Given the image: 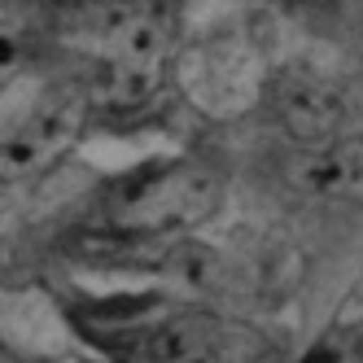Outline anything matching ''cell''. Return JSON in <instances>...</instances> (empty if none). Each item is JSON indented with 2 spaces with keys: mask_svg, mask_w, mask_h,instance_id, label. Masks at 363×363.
Returning <instances> with one entry per match:
<instances>
[{
  "mask_svg": "<svg viewBox=\"0 0 363 363\" xmlns=\"http://www.w3.org/2000/svg\"><path fill=\"white\" fill-rule=\"evenodd\" d=\"M66 35L92 57V96L136 110L158 92L171 57V13L162 0H88L66 18Z\"/></svg>",
  "mask_w": 363,
  "mask_h": 363,
  "instance_id": "cell-1",
  "label": "cell"
},
{
  "mask_svg": "<svg viewBox=\"0 0 363 363\" xmlns=\"http://www.w3.org/2000/svg\"><path fill=\"white\" fill-rule=\"evenodd\" d=\"M96 342L118 363H258L267 354V342L245 320H228L201 306L101 328Z\"/></svg>",
  "mask_w": 363,
  "mask_h": 363,
  "instance_id": "cell-2",
  "label": "cell"
},
{
  "mask_svg": "<svg viewBox=\"0 0 363 363\" xmlns=\"http://www.w3.org/2000/svg\"><path fill=\"white\" fill-rule=\"evenodd\" d=\"M106 211L127 237H167L219 211V179L197 162H153L118 179Z\"/></svg>",
  "mask_w": 363,
  "mask_h": 363,
  "instance_id": "cell-3",
  "label": "cell"
},
{
  "mask_svg": "<svg viewBox=\"0 0 363 363\" xmlns=\"http://www.w3.org/2000/svg\"><path fill=\"white\" fill-rule=\"evenodd\" d=\"M79 114H84L79 101H70V96H53V101H44V106H35L5 140H0V179H22V175L48 167L74 140Z\"/></svg>",
  "mask_w": 363,
  "mask_h": 363,
  "instance_id": "cell-4",
  "label": "cell"
},
{
  "mask_svg": "<svg viewBox=\"0 0 363 363\" xmlns=\"http://www.w3.org/2000/svg\"><path fill=\"white\" fill-rule=\"evenodd\" d=\"M276 114L302 149H320L346 136V96L320 74H289L276 88Z\"/></svg>",
  "mask_w": 363,
  "mask_h": 363,
  "instance_id": "cell-5",
  "label": "cell"
},
{
  "mask_svg": "<svg viewBox=\"0 0 363 363\" xmlns=\"http://www.w3.org/2000/svg\"><path fill=\"white\" fill-rule=\"evenodd\" d=\"M298 189L324 201L363 206V136H337L320 149H302L298 162Z\"/></svg>",
  "mask_w": 363,
  "mask_h": 363,
  "instance_id": "cell-6",
  "label": "cell"
},
{
  "mask_svg": "<svg viewBox=\"0 0 363 363\" xmlns=\"http://www.w3.org/2000/svg\"><path fill=\"white\" fill-rule=\"evenodd\" d=\"M22 57H27V40H22V27L0 9V74L13 70Z\"/></svg>",
  "mask_w": 363,
  "mask_h": 363,
  "instance_id": "cell-7",
  "label": "cell"
},
{
  "mask_svg": "<svg viewBox=\"0 0 363 363\" xmlns=\"http://www.w3.org/2000/svg\"><path fill=\"white\" fill-rule=\"evenodd\" d=\"M359 9H363V0H359Z\"/></svg>",
  "mask_w": 363,
  "mask_h": 363,
  "instance_id": "cell-8",
  "label": "cell"
}]
</instances>
